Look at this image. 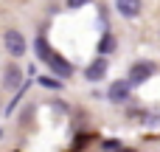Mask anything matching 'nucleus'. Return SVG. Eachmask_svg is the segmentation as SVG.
Segmentation results:
<instances>
[{
    "instance_id": "obj_10",
    "label": "nucleus",
    "mask_w": 160,
    "mask_h": 152,
    "mask_svg": "<svg viewBox=\"0 0 160 152\" xmlns=\"http://www.w3.org/2000/svg\"><path fill=\"white\" fill-rule=\"evenodd\" d=\"M84 3H90V0H68L70 8H79V6H84Z\"/></svg>"
},
{
    "instance_id": "obj_8",
    "label": "nucleus",
    "mask_w": 160,
    "mask_h": 152,
    "mask_svg": "<svg viewBox=\"0 0 160 152\" xmlns=\"http://www.w3.org/2000/svg\"><path fill=\"white\" fill-rule=\"evenodd\" d=\"M107 51H112V37H110V34H107V37L101 39V48H98V56H104Z\"/></svg>"
},
{
    "instance_id": "obj_5",
    "label": "nucleus",
    "mask_w": 160,
    "mask_h": 152,
    "mask_svg": "<svg viewBox=\"0 0 160 152\" xmlns=\"http://www.w3.org/2000/svg\"><path fill=\"white\" fill-rule=\"evenodd\" d=\"M104 73H107V59H104V56H98V59H96V62L87 68V73H84V76H87L90 82H98Z\"/></svg>"
},
{
    "instance_id": "obj_4",
    "label": "nucleus",
    "mask_w": 160,
    "mask_h": 152,
    "mask_svg": "<svg viewBox=\"0 0 160 152\" xmlns=\"http://www.w3.org/2000/svg\"><path fill=\"white\" fill-rule=\"evenodd\" d=\"M115 8L124 14V17H138L141 14V0H115Z\"/></svg>"
},
{
    "instance_id": "obj_11",
    "label": "nucleus",
    "mask_w": 160,
    "mask_h": 152,
    "mask_svg": "<svg viewBox=\"0 0 160 152\" xmlns=\"http://www.w3.org/2000/svg\"><path fill=\"white\" fill-rule=\"evenodd\" d=\"M118 152H135V149H118Z\"/></svg>"
},
{
    "instance_id": "obj_6",
    "label": "nucleus",
    "mask_w": 160,
    "mask_h": 152,
    "mask_svg": "<svg viewBox=\"0 0 160 152\" xmlns=\"http://www.w3.org/2000/svg\"><path fill=\"white\" fill-rule=\"evenodd\" d=\"M129 82H115L112 87H110V102H127L129 99Z\"/></svg>"
},
{
    "instance_id": "obj_7",
    "label": "nucleus",
    "mask_w": 160,
    "mask_h": 152,
    "mask_svg": "<svg viewBox=\"0 0 160 152\" xmlns=\"http://www.w3.org/2000/svg\"><path fill=\"white\" fill-rule=\"evenodd\" d=\"M3 85H6V87H11V90H14V87H20V71H17L14 65L6 71V76H3Z\"/></svg>"
},
{
    "instance_id": "obj_1",
    "label": "nucleus",
    "mask_w": 160,
    "mask_h": 152,
    "mask_svg": "<svg viewBox=\"0 0 160 152\" xmlns=\"http://www.w3.org/2000/svg\"><path fill=\"white\" fill-rule=\"evenodd\" d=\"M37 54L42 56V62H48V65L53 68V73H56V76H70V73H73V68H70V65H68L56 51H51V48H48V42H45L42 37L37 39Z\"/></svg>"
},
{
    "instance_id": "obj_2",
    "label": "nucleus",
    "mask_w": 160,
    "mask_h": 152,
    "mask_svg": "<svg viewBox=\"0 0 160 152\" xmlns=\"http://www.w3.org/2000/svg\"><path fill=\"white\" fill-rule=\"evenodd\" d=\"M3 42H6V48H8V54H11V56H22V54H25V39H22V34H20V31L8 28V31H6V37H3Z\"/></svg>"
},
{
    "instance_id": "obj_3",
    "label": "nucleus",
    "mask_w": 160,
    "mask_h": 152,
    "mask_svg": "<svg viewBox=\"0 0 160 152\" xmlns=\"http://www.w3.org/2000/svg\"><path fill=\"white\" fill-rule=\"evenodd\" d=\"M152 73H155L152 62H135L129 71V85H143L146 79H152Z\"/></svg>"
},
{
    "instance_id": "obj_9",
    "label": "nucleus",
    "mask_w": 160,
    "mask_h": 152,
    "mask_svg": "<svg viewBox=\"0 0 160 152\" xmlns=\"http://www.w3.org/2000/svg\"><path fill=\"white\" fill-rule=\"evenodd\" d=\"M39 82H42L45 87H53V90H59V87H62V82H59V79H53V76H42Z\"/></svg>"
}]
</instances>
